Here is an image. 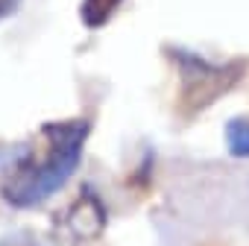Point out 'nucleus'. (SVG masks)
<instances>
[{
	"label": "nucleus",
	"instance_id": "7ed1b4c3",
	"mask_svg": "<svg viewBox=\"0 0 249 246\" xmlns=\"http://www.w3.org/2000/svg\"><path fill=\"white\" fill-rule=\"evenodd\" d=\"M108 214L94 188H82V193L53 220V234L62 243H94L106 231Z\"/></svg>",
	"mask_w": 249,
	"mask_h": 246
},
{
	"label": "nucleus",
	"instance_id": "423d86ee",
	"mask_svg": "<svg viewBox=\"0 0 249 246\" xmlns=\"http://www.w3.org/2000/svg\"><path fill=\"white\" fill-rule=\"evenodd\" d=\"M21 6V0H0V21H3V18H9L15 9Z\"/></svg>",
	"mask_w": 249,
	"mask_h": 246
},
{
	"label": "nucleus",
	"instance_id": "39448f33",
	"mask_svg": "<svg viewBox=\"0 0 249 246\" xmlns=\"http://www.w3.org/2000/svg\"><path fill=\"white\" fill-rule=\"evenodd\" d=\"M226 150L234 158H249V117H231L226 123Z\"/></svg>",
	"mask_w": 249,
	"mask_h": 246
},
{
	"label": "nucleus",
	"instance_id": "f257e3e1",
	"mask_svg": "<svg viewBox=\"0 0 249 246\" xmlns=\"http://www.w3.org/2000/svg\"><path fill=\"white\" fill-rule=\"evenodd\" d=\"M88 135H91L88 117L41 123L30 147L6 170L3 182H0V196L12 208H36L47 202L76 173Z\"/></svg>",
	"mask_w": 249,
	"mask_h": 246
},
{
	"label": "nucleus",
	"instance_id": "0eeeda50",
	"mask_svg": "<svg viewBox=\"0 0 249 246\" xmlns=\"http://www.w3.org/2000/svg\"><path fill=\"white\" fill-rule=\"evenodd\" d=\"M0 246H38V243H27V240H3Z\"/></svg>",
	"mask_w": 249,
	"mask_h": 246
},
{
	"label": "nucleus",
	"instance_id": "20e7f679",
	"mask_svg": "<svg viewBox=\"0 0 249 246\" xmlns=\"http://www.w3.org/2000/svg\"><path fill=\"white\" fill-rule=\"evenodd\" d=\"M120 3L123 0H82L79 3V18H82V24L88 30H100L114 18Z\"/></svg>",
	"mask_w": 249,
	"mask_h": 246
},
{
	"label": "nucleus",
	"instance_id": "f03ea898",
	"mask_svg": "<svg viewBox=\"0 0 249 246\" xmlns=\"http://www.w3.org/2000/svg\"><path fill=\"white\" fill-rule=\"evenodd\" d=\"M164 50H167V59L176 65V73H179L176 105H179L182 117H194V114L205 111L223 94L237 88L240 79L246 76V62L243 59H231V62L214 65L205 56L191 53L185 47H164Z\"/></svg>",
	"mask_w": 249,
	"mask_h": 246
}]
</instances>
